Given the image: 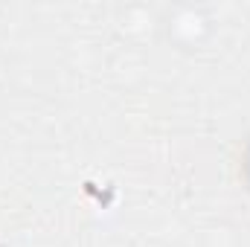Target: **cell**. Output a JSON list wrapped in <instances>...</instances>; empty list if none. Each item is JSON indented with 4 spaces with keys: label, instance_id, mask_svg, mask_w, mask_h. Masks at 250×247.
I'll use <instances>...</instances> for the list:
<instances>
[{
    "label": "cell",
    "instance_id": "obj_1",
    "mask_svg": "<svg viewBox=\"0 0 250 247\" xmlns=\"http://www.w3.org/2000/svg\"><path fill=\"white\" fill-rule=\"evenodd\" d=\"M248 175H250V151H248Z\"/></svg>",
    "mask_w": 250,
    "mask_h": 247
}]
</instances>
